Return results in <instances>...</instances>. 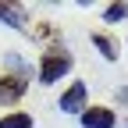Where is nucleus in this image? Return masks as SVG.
<instances>
[{
    "label": "nucleus",
    "instance_id": "20e7f679",
    "mask_svg": "<svg viewBox=\"0 0 128 128\" xmlns=\"http://www.w3.org/2000/svg\"><path fill=\"white\" fill-rule=\"evenodd\" d=\"M28 89V78L18 75H0V103H18Z\"/></svg>",
    "mask_w": 128,
    "mask_h": 128
},
{
    "label": "nucleus",
    "instance_id": "7ed1b4c3",
    "mask_svg": "<svg viewBox=\"0 0 128 128\" xmlns=\"http://www.w3.org/2000/svg\"><path fill=\"white\" fill-rule=\"evenodd\" d=\"M78 118H82V128H114L118 124V114L110 107H86Z\"/></svg>",
    "mask_w": 128,
    "mask_h": 128
},
{
    "label": "nucleus",
    "instance_id": "423d86ee",
    "mask_svg": "<svg viewBox=\"0 0 128 128\" xmlns=\"http://www.w3.org/2000/svg\"><path fill=\"white\" fill-rule=\"evenodd\" d=\"M0 22L11 25V28H25V18H22V11L14 4H0Z\"/></svg>",
    "mask_w": 128,
    "mask_h": 128
},
{
    "label": "nucleus",
    "instance_id": "9d476101",
    "mask_svg": "<svg viewBox=\"0 0 128 128\" xmlns=\"http://www.w3.org/2000/svg\"><path fill=\"white\" fill-rule=\"evenodd\" d=\"M118 100H124V103H128V86H121V89H118Z\"/></svg>",
    "mask_w": 128,
    "mask_h": 128
},
{
    "label": "nucleus",
    "instance_id": "f257e3e1",
    "mask_svg": "<svg viewBox=\"0 0 128 128\" xmlns=\"http://www.w3.org/2000/svg\"><path fill=\"white\" fill-rule=\"evenodd\" d=\"M68 71H71V54L64 50V46H50V50L43 54V60H39V82L54 86L57 78H64Z\"/></svg>",
    "mask_w": 128,
    "mask_h": 128
},
{
    "label": "nucleus",
    "instance_id": "6e6552de",
    "mask_svg": "<svg viewBox=\"0 0 128 128\" xmlns=\"http://www.w3.org/2000/svg\"><path fill=\"white\" fill-rule=\"evenodd\" d=\"M124 18H128V4H107L103 7V22L114 25V22H124Z\"/></svg>",
    "mask_w": 128,
    "mask_h": 128
},
{
    "label": "nucleus",
    "instance_id": "1a4fd4ad",
    "mask_svg": "<svg viewBox=\"0 0 128 128\" xmlns=\"http://www.w3.org/2000/svg\"><path fill=\"white\" fill-rule=\"evenodd\" d=\"M36 36H39V39H57V28H54L50 22H39V25H36Z\"/></svg>",
    "mask_w": 128,
    "mask_h": 128
},
{
    "label": "nucleus",
    "instance_id": "0eeeda50",
    "mask_svg": "<svg viewBox=\"0 0 128 128\" xmlns=\"http://www.w3.org/2000/svg\"><path fill=\"white\" fill-rule=\"evenodd\" d=\"M0 128H36V121H32L28 114H22V110H14V114L0 118Z\"/></svg>",
    "mask_w": 128,
    "mask_h": 128
},
{
    "label": "nucleus",
    "instance_id": "39448f33",
    "mask_svg": "<svg viewBox=\"0 0 128 128\" xmlns=\"http://www.w3.org/2000/svg\"><path fill=\"white\" fill-rule=\"evenodd\" d=\"M92 46L100 50L103 60H118V57H121V46L110 39V36H103V32H92Z\"/></svg>",
    "mask_w": 128,
    "mask_h": 128
},
{
    "label": "nucleus",
    "instance_id": "f03ea898",
    "mask_svg": "<svg viewBox=\"0 0 128 128\" xmlns=\"http://www.w3.org/2000/svg\"><path fill=\"white\" fill-rule=\"evenodd\" d=\"M86 100H89V86L78 78V82H71L68 89L60 92V110H64V114H82V110H86Z\"/></svg>",
    "mask_w": 128,
    "mask_h": 128
}]
</instances>
